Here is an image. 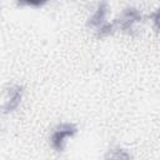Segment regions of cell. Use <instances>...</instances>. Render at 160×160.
<instances>
[{"mask_svg": "<svg viewBox=\"0 0 160 160\" xmlns=\"http://www.w3.org/2000/svg\"><path fill=\"white\" fill-rule=\"evenodd\" d=\"M108 14V2L106 1H100L95 12L89 18L88 22H86V26L88 28H95V29H99L102 24H105V16Z\"/></svg>", "mask_w": 160, "mask_h": 160, "instance_id": "277c9868", "label": "cell"}, {"mask_svg": "<svg viewBox=\"0 0 160 160\" xmlns=\"http://www.w3.org/2000/svg\"><path fill=\"white\" fill-rule=\"evenodd\" d=\"M130 159V154H128L124 149H120V148H115V149H111L109 150V152L105 155V159Z\"/></svg>", "mask_w": 160, "mask_h": 160, "instance_id": "5b68a950", "label": "cell"}, {"mask_svg": "<svg viewBox=\"0 0 160 160\" xmlns=\"http://www.w3.org/2000/svg\"><path fill=\"white\" fill-rule=\"evenodd\" d=\"M140 20H141V14L136 8H125L112 24L121 31L130 34L132 31L134 25Z\"/></svg>", "mask_w": 160, "mask_h": 160, "instance_id": "7a4b0ae2", "label": "cell"}, {"mask_svg": "<svg viewBox=\"0 0 160 160\" xmlns=\"http://www.w3.org/2000/svg\"><path fill=\"white\" fill-rule=\"evenodd\" d=\"M96 30H98V34H96L98 38H105V36H109V35H111L114 32L115 26H114L112 22H105Z\"/></svg>", "mask_w": 160, "mask_h": 160, "instance_id": "8992f818", "label": "cell"}, {"mask_svg": "<svg viewBox=\"0 0 160 160\" xmlns=\"http://www.w3.org/2000/svg\"><path fill=\"white\" fill-rule=\"evenodd\" d=\"M21 99H22V88L19 86V85L11 86L9 89V99L1 106L2 112L4 114H9V112L15 111L19 108V105L21 102Z\"/></svg>", "mask_w": 160, "mask_h": 160, "instance_id": "3957f363", "label": "cell"}, {"mask_svg": "<svg viewBox=\"0 0 160 160\" xmlns=\"http://www.w3.org/2000/svg\"><path fill=\"white\" fill-rule=\"evenodd\" d=\"M78 132V126L75 124L71 122H61L59 124L51 136H50V141H51V146L55 151L58 152H62L65 149V140L68 138H72L75 136Z\"/></svg>", "mask_w": 160, "mask_h": 160, "instance_id": "6da1fadb", "label": "cell"}, {"mask_svg": "<svg viewBox=\"0 0 160 160\" xmlns=\"http://www.w3.org/2000/svg\"><path fill=\"white\" fill-rule=\"evenodd\" d=\"M49 0H18V6H30V8H41L48 4Z\"/></svg>", "mask_w": 160, "mask_h": 160, "instance_id": "52a82bcc", "label": "cell"}, {"mask_svg": "<svg viewBox=\"0 0 160 160\" xmlns=\"http://www.w3.org/2000/svg\"><path fill=\"white\" fill-rule=\"evenodd\" d=\"M150 18H152L154 24H155V28H158V11H154V12L150 15Z\"/></svg>", "mask_w": 160, "mask_h": 160, "instance_id": "ba28073f", "label": "cell"}]
</instances>
